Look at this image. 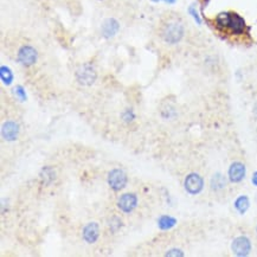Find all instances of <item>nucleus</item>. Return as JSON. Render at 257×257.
I'll list each match as a JSON object with an SVG mask.
<instances>
[{
    "label": "nucleus",
    "mask_w": 257,
    "mask_h": 257,
    "mask_svg": "<svg viewBox=\"0 0 257 257\" xmlns=\"http://www.w3.org/2000/svg\"><path fill=\"white\" fill-rule=\"evenodd\" d=\"M14 93L19 97V100L20 101L26 100V93H25L24 88L21 87V85H17V87L14 88Z\"/></svg>",
    "instance_id": "nucleus-21"
},
{
    "label": "nucleus",
    "mask_w": 257,
    "mask_h": 257,
    "mask_svg": "<svg viewBox=\"0 0 257 257\" xmlns=\"http://www.w3.org/2000/svg\"><path fill=\"white\" fill-rule=\"evenodd\" d=\"M122 119H123V121H126V122H132L133 120L135 119V115H134V112H133V109H131V108H129V109H126L125 112L122 113Z\"/></svg>",
    "instance_id": "nucleus-20"
},
{
    "label": "nucleus",
    "mask_w": 257,
    "mask_h": 257,
    "mask_svg": "<svg viewBox=\"0 0 257 257\" xmlns=\"http://www.w3.org/2000/svg\"><path fill=\"white\" fill-rule=\"evenodd\" d=\"M1 135L6 141H15L19 135V125L14 121H6L1 126Z\"/></svg>",
    "instance_id": "nucleus-9"
},
{
    "label": "nucleus",
    "mask_w": 257,
    "mask_h": 257,
    "mask_svg": "<svg viewBox=\"0 0 257 257\" xmlns=\"http://www.w3.org/2000/svg\"><path fill=\"white\" fill-rule=\"evenodd\" d=\"M256 234H257V227H256Z\"/></svg>",
    "instance_id": "nucleus-28"
},
{
    "label": "nucleus",
    "mask_w": 257,
    "mask_h": 257,
    "mask_svg": "<svg viewBox=\"0 0 257 257\" xmlns=\"http://www.w3.org/2000/svg\"><path fill=\"white\" fill-rule=\"evenodd\" d=\"M101 30H102L103 37L110 38V37L115 36V34L119 32L120 24H119V21H117L116 19H114V18L106 19V20L103 21L102 28H101Z\"/></svg>",
    "instance_id": "nucleus-12"
},
{
    "label": "nucleus",
    "mask_w": 257,
    "mask_h": 257,
    "mask_svg": "<svg viewBox=\"0 0 257 257\" xmlns=\"http://www.w3.org/2000/svg\"><path fill=\"white\" fill-rule=\"evenodd\" d=\"M177 224L176 218L171 217V216H161L158 220V225L161 230H170L172 229L174 225Z\"/></svg>",
    "instance_id": "nucleus-14"
},
{
    "label": "nucleus",
    "mask_w": 257,
    "mask_h": 257,
    "mask_svg": "<svg viewBox=\"0 0 257 257\" xmlns=\"http://www.w3.org/2000/svg\"><path fill=\"white\" fill-rule=\"evenodd\" d=\"M138 205V198L134 193H125L120 197L119 202H117V206L122 212L125 214H129L132 212Z\"/></svg>",
    "instance_id": "nucleus-8"
},
{
    "label": "nucleus",
    "mask_w": 257,
    "mask_h": 257,
    "mask_svg": "<svg viewBox=\"0 0 257 257\" xmlns=\"http://www.w3.org/2000/svg\"><path fill=\"white\" fill-rule=\"evenodd\" d=\"M225 185H227V179L223 174L216 173L211 179V189L215 190V191H220V190L224 189Z\"/></svg>",
    "instance_id": "nucleus-15"
},
{
    "label": "nucleus",
    "mask_w": 257,
    "mask_h": 257,
    "mask_svg": "<svg viewBox=\"0 0 257 257\" xmlns=\"http://www.w3.org/2000/svg\"><path fill=\"white\" fill-rule=\"evenodd\" d=\"M153 1H159V0H153Z\"/></svg>",
    "instance_id": "nucleus-27"
},
{
    "label": "nucleus",
    "mask_w": 257,
    "mask_h": 257,
    "mask_svg": "<svg viewBox=\"0 0 257 257\" xmlns=\"http://www.w3.org/2000/svg\"><path fill=\"white\" fill-rule=\"evenodd\" d=\"M108 227L112 230L113 234H115L122 228V221L121 218L116 217V216H113L109 221H108Z\"/></svg>",
    "instance_id": "nucleus-19"
},
{
    "label": "nucleus",
    "mask_w": 257,
    "mask_h": 257,
    "mask_svg": "<svg viewBox=\"0 0 257 257\" xmlns=\"http://www.w3.org/2000/svg\"><path fill=\"white\" fill-rule=\"evenodd\" d=\"M166 256H178V257H182L184 256V253L180 249H171L170 252L166 253Z\"/></svg>",
    "instance_id": "nucleus-23"
},
{
    "label": "nucleus",
    "mask_w": 257,
    "mask_h": 257,
    "mask_svg": "<svg viewBox=\"0 0 257 257\" xmlns=\"http://www.w3.org/2000/svg\"><path fill=\"white\" fill-rule=\"evenodd\" d=\"M97 74L95 68L89 63H85V64L81 65L80 68L76 71V80L82 85H91L96 81Z\"/></svg>",
    "instance_id": "nucleus-2"
},
{
    "label": "nucleus",
    "mask_w": 257,
    "mask_h": 257,
    "mask_svg": "<svg viewBox=\"0 0 257 257\" xmlns=\"http://www.w3.org/2000/svg\"><path fill=\"white\" fill-rule=\"evenodd\" d=\"M246 27H247L246 20H244L239 13L230 12V20L227 30H229L233 34L240 36V34H243L246 32Z\"/></svg>",
    "instance_id": "nucleus-7"
},
{
    "label": "nucleus",
    "mask_w": 257,
    "mask_h": 257,
    "mask_svg": "<svg viewBox=\"0 0 257 257\" xmlns=\"http://www.w3.org/2000/svg\"><path fill=\"white\" fill-rule=\"evenodd\" d=\"M252 182L255 186H257V172H255L253 174V178H252Z\"/></svg>",
    "instance_id": "nucleus-24"
},
{
    "label": "nucleus",
    "mask_w": 257,
    "mask_h": 257,
    "mask_svg": "<svg viewBox=\"0 0 257 257\" xmlns=\"http://www.w3.org/2000/svg\"><path fill=\"white\" fill-rule=\"evenodd\" d=\"M40 180L45 185H49L50 183L55 180V171L51 167H44L40 172Z\"/></svg>",
    "instance_id": "nucleus-17"
},
{
    "label": "nucleus",
    "mask_w": 257,
    "mask_h": 257,
    "mask_svg": "<svg viewBox=\"0 0 257 257\" xmlns=\"http://www.w3.org/2000/svg\"><path fill=\"white\" fill-rule=\"evenodd\" d=\"M250 206V201L247 196H240L235 202V209L240 212L241 215H244L248 211Z\"/></svg>",
    "instance_id": "nucleus-13"
},
{
    "label": "nucleus",
    "mask_w": 257,
    "mask_h": 257,
    "mask_svg": "<svg viewBox=\"0 0 257 257\" xmlns=\"http://www.w3.org/2000/svg\"><path fill=\"white\" fill-rule=\"evenodd\" d=\"M166 2H169V4H173V2H176V0H165Z\"/></svg>",
    "instance_id": "nucleus-25"
},
{
    "label": "nucleus",
    "mask_w": 257,
    "mask_h": 257,
    "mask_svg": "<svg viewBox=\"0 0 257 257\" xmlns=\"http://www.w3.org/2000/svg\"><path fill=\"white\" fill-rule=\"evenodd\" d=\"M184 34H185V28L180 21L171 20L169 23L164 25L163 31H161V36L163 39L169 44H177L183 39Z\"/></svg>",
    "instance_id": "nucleus-1"
},
{
    "label": "nucleus",
    "mask_w": 257,
    "mask_h": 257,
    "mask_svg": "<svg viewBox=\"0 0 257 257\" xmlns=\"http://www.w3.org/2000/svg\"><path fill=\"white\" fill-rule=\"evenodd\" d=\"M254 112H255L257 114V104L255 106V108H254Z\"/></svg>",
    "instance_id": "nucleus-26"
},
{
    "label": "nucleus",
    "mask_w": 257,
    "mask_h": 257,
    "mask_svg": "<svg viewBox=\"0 0 257 257\" xmlns=\"http://www.w3.org/2000/svg\"><path fill=\"white\" fill-rule=\"evenodd\" d=\"M37 51L30 45H24L18 51V62L24 66H31L37 62Z\"/></svg>",
    "instance_id": "nucleus-5"
},
{
    "label": "nucleus",
    "mask_w": 257,
    "mask_h": 257,
    "mask_svg": "<svg viewBox=\"0 0 257 257\" xmlns=\"http://www.w3.org/2000/svg\"><path fill=\"white\" fill-rule=\"evenodd\" d=\"M230 20V12H222L216 17V25L220 30H227Z\"/></svg>",
    "instance_id": "nucleus-16"
},
{
    "label": "nucleus",
    "mask_w": 257,
    "mask_h": 257,
    "mask_svg": "<svg viewBox=\"0 0 257 257\" xmlns=\"http://www.w3.org/2000/svg\"><path fill=\"white\" fill-rule=\"evenodd\" d=\"M185 190L190 195H198L204 187V180L197 173H191L185 178Z\"/></svg>",
    "instance_id": "nucleus-6"
},
{
    "label": "nucleus",
    "mask_w": 257,
    "mask_h": 257,
    "mask_svg": "<svg viewBox=\"0 0 257 257\" xmlns=\"http://www.w3.org/2000/svg\"><path fill=\"white\" fill-rule=\"evenodd\" d=\"M108 184L114 191H121L127 185V174L122 170H112L108 174Z\"/></svg>",
    "instance_id": "nucleus-3"
},
{
    "label": "nucleus",
    "mask_w": 257,
    "mask_h": 257,
    "mask_svg": "<svg viewBox=\"0 0 257 257\" xmlns=\"http://www.w3.org/2000/svg\"><path fill=\"white\" fill-rule=\"evenodd\" d=\"M98 236H100V227L95 222L88 223L83 228V240L87 243H95L98 240Z\"/></svg>",
    "instance_id": "nucleus-11"
},
{
    "label": "nucleus",
    "mask_w": 257,
    "mask_h": 257,
    "mask_svg": "<svg viewBox=\"0 0 257 257\" xmlns=\"http://www.w3.org/2000/svg\"><path fill=\"white\" fill-rule=\"evenodd\" d=\"M0 76H1V80L6 85L11 84L12 81H13V74H12L11 69H9L8 66L2 65L1 68H0Z\"/></svg>",
    "instance_id": "nucleus-18"
},
{
    "label": "nucleus",
    "mask_w": 257,
    "mask_h": 257,
    "mask_svg": "<svg viewBox=\"0 0 257 257\" xmlns=\"http://www.w3.org/2000/svg\"><path fill=\"white\" fill-rule=\"evenodd\" d=\"M231 249H233V253L236 256L246 257L252 252V242L246 236L236 237L233 241V244H231Z\"/></svg>",
    "instance_id": "nucleus-4"
},
{
    "label": "nucleus",
    "mask_w": 257,
    "mask_h": 257,
    "mask_svg": "<svg viewBox=\"0 0 257 257\" xmlns=\"http://www.w3.org/2000/svg\"><path fill=\"white\" fill-rule=\"evenodd\" d=\"M189 12H190V14H191L192 17L195 18V20L197 21V23H198V24H201V23H202V20H201V17H199V14H198V11H197V9H196L195 5L190 6V8H189Z\"/></svg>",
    "instance_id": "nucleus-22"
},
{
    "label": "nucleus",
    "mask_w": 257,
    "mask_h": 257,
    "mask_svg": "<svg viewBox=\"0 0 257 257\" xmlns=\"http://www.w3.org/2000/svg\"><path fill=\"white\" fill-rule=\"evenodd\" d=\"M247 170L244 164L240 163V161H236V163L231 164L230 169H229V179L230 182L233 183H240L242 182L246 177Z\"/></svg>",
    "instance_id": "nucleus-10"
}]
</instances>
